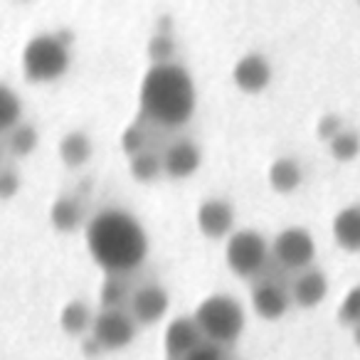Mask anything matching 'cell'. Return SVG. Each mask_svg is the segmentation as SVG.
I'll return each mask as SVG.
<instances>
[{
    "instance_id": "cell-12",
    "label": "cell",
    "mask_w": 360,
    "mask_h": 360,
    "mask_svg": "<svg viewBox=\"0 0 360 360\" xmlns=\"http://www.w3.org/2000/svg\"><path fill=\"white\" fill-rule=\"evenodd\" d=\"M252 309L259 319L276 321L289 311V294L281 284L274 281H259L252 289Z\"/></svg>"
},
{
    "instance_id": "cell-30",
    "label": "cell",
    "mask_w": 360,
    "mask_h": 360,
    "mask_svg": "<svg viewBox=\"0 0 360 360\" xmlns=\"http://www.w3.org/2000/svg\"><path fill=\"white\" fill-rule=\"evenodd\" d=\"M183 360H225V358H222L220 345L212 343V340H202V343L198 345V348H193Z\"/></svg>"
},
{
    "instance_id": "cell-31",
    "label": "cell",
    "mask_w": 360,
    "mask_h": 360,
    "mask_svg": "<svg viewBox=\"0 0 360 360\" xmlns=\"http://www.w3.org/2000/svg\"><path fill=\"white\" fill-rule=\"evenodd\" d=\"M101 350H104V348H101V343L94 338V335H91V338L82 340V353H84L86 358H96V355H99Z\"/></svg>"
},
{
    "instance_id": "cell-11",
    "label": "cell",
    "mask_w": 360,
    "mask_h": 360,
    "mask_svg": "<svg viewBox=\"0 0 360 360\" xmlns=\"http://www.w3.org/2000/svg\"><path fill=\"white\" fill-rule=\"evenodd\" d=\"M200 148L193 141L180 139L173 141L168 148L163 150V173L170 178H188L200 168Z\"/></svg>"
},
{
    "instance_id": "cell-16",
    "label": "cell",
    "mask_w": 360,
    "mask_h": 360,
    "mask_svg": "<svg viewBox=\"0 0 360 360\" xmlns=\"http://www.w3.org/2000/svg\"><path fill=\"white\" fill-rule=\"evenodd\" d=\"M269 186L274 188L276 193H294L296 188L301 186V180H304V170H301V165L296 163L294 158H286V155H281V158H276L274 163L269 165Z\"/></svg>"
},
{
    "instance_id": "cell-24",
    "label": "cell",
    "mask_w": 360,
    "mask_h": 360,
    "mask_svg": "<svg viewBox=\"0 0 360 360\" xmlns=\"http://www.w3.org/2000/svg\"><path fill=\"white\" fill-rule=\"evenodd\" d=\"M328 148H330V155H333L335 160H353L355 155L360 153V136H358V131H353V129H345L343 134H338L333 141L328 143Z\"/></svg>"
},
{
    "instance_id": "cell-7",
    "label": "cell",
    "mask_w": 360,
    "mask_h": 360,
    "mask_svg": "<svg viewBox=\"0 0 360 360\" xmlns=\"http://www.w3.org/2000/svg\"><path fill=\"white\" fill-rule=\"evenodd\" d=\"M91 335L101 343L104 350H119L129 345L136 335L134 316L124 314L121 309H104L94 316Z\"/></svg>"
},
{
    "instance_id": "cell-26",
    "label": "cell",
    "mask_w": 360,
    "mask_h": 360,
    "mask_svg": "<svg viewBox=\"0 0 360 360\" xmlns=\"http://www.w3.org/2000/svg\"><path fill=\"white\" fill-rule=\"evenodd\" d=\"M338 321L348 326H358L360 323V284L345 294V299L338 306Z\"/></svg>"
},
{
    "instance_id": "cell-18",
    "label": "cell",
    "mask_w": 360,
    "mask_h": 360,
    "mask_svg": "<svg viewBox=\"0 0 360 360\" xmlns=\"http://www.w3.org/2000/svg\"><path fill=\"white\" fill-rule=\"evenodd\" d=\"M50 222L55 230L72 232L82 225V207L72 198H57L50 207Z\"/></svg>"
},
{
    "instance_id": "cell-22",
    "label": "cell",
    "mask_w": 360,
    "mask_h": 360,
    "mask_svg": "<svg viewBox=\"0 0 360 360\" xmlns=\"http://www.w3.org/2000/svg\"><path fill=\"white\" fill-rule=\"evenodd\" d=\"M8 148L15 155H30L37 148V131L30 124H20L8 134Z\"/></svg>"
},
{
    "instance_id": "cell-5",
    "label": "cell",
    "mask_w": 360,
    "mask_h": 360,
    "mask_svg": "<svg viewBox=\"0 0 360 360\" xmlns=\"http://www.w3.org/2000/svg\"><path fill=\"white\" fill-rule=\"evenodd\" d=\"M271 247L266 245V240L257 230H240L232 232L227 240L225 250V262L237 276H255L264 269V264L269 262Z\"/></svg>"
},
{
    "instance_id": "cell-9",
    "label": "cell",
    "mask_w": 360,
    "mask_h": 360,
    "mask_svg": "<svg viewBox=\"0 0 360 360\" xmlns=\"http://www.w3.org/2000/svg\"><path fill=\"white\" fill-rule=\"evenodd\" d=\"M232 79L247 94H259L271 82V65L259 52H250V55L240 57L237 65L232 67Z\"/></svg>"
},
{
    "instance_id": "cell-10",
    "label": "cell",
    "mask_w": 360,
    "mask_h": 360,
    "mask_svg": "<svg viewBox=\"0 0 360 360\" xmlns=\"http://www.w3.org/2000/svg\"><path fill=\"white\" fill-rule=\"evenodd\" d=\"M235 225V210L227 200L220 198H210V200L200 202L198 207V227L205 237L210 240H222Z\"/></svg>"
},
{
    "instance_id": "cell-29",
    "label": "cell",
    "mask_w": 360,
    "mask_h": 360,
    "mask_svg": "<svg viewBox=\"0 0 360 360\" xmlns=\"http://www.w3.org/2000/svg\"><path fill=\"white\" fill-rule=\"evenodd\" d=\"M18 191H20V175H18V170L15 168L0 170V200H11Z\"/></svg>"
},
{
    "instance_id": "cell-4",
    "label": "cell",
    "mask_w": 360,
    "mask_h": 360,
    "mask_svg": "<svg viewBox=\"0 0 360 360\" xmlns=\"http://www.w3.org/2000/svg\"><path fill=\"white\" fill-rule=\"evenodd\" d=\"M70 67V50L57 35H37L22 50V70L30 82H55Z\"/></svg>"
},
{
    "instance_id": "cell-8",
    "label": "cell",
    "mask_w": 360,
    "mask_h": 360,
    "mask_svg": "<svg viewBox=\"0 0 360 360\" xmlns=\"http://www.w3.org/2000/svg\"><path fill=\"white\" fill-rule=\"evenodd\" d=\"M205 340L200 326L195 323V319H188V316H178L168 323L163 335V345H165V355L168 360H183L193 348Z\"/></svg>"
},
{
    "instance_id": "cell-19",
    "label": "cell",
    "mask_w": 360,
    "mask_h": 360,
    "mask_svg": "<svg viewBox=\"0 0 360 360\" xmlns=\"http://www.w3.org/2000/svg\"><path fill=\"white\" fill-rule=\"evenodd\" d=\"M60 326L70 335H82L89 326H94L91 309L84 304V301H70L60 314Z\"/></svg>"
},
{
    "instance_id": "cell-17",
    "label": "cell",
    "mask_w": 360,
    "mask_h": 360,
    "mask_svg": "<svg viewBox=\"0 0 360 360\" xmlns=\"http://www.w3.org/2000/svg\"><path fill=\"white\" fill-rule=\"evenodd\" d=\"M60 158L70 168H79L91 158V141L84 131H70L60 141Z\"/></svg>"
},
{
    "instance_id": "cell-1",
    "label": "cell",
    "mask_w": 360,
    "mask_h": 360,
    "mask_svg": "<svg viewBox=\"0 0 360 360\" xmlns=\"http://www.w3.org/2000/svg\"><path fill=\"white\" fill-rule=\"evenodd\" d=\"M89 255L106 274H126L143 264L148 252L141 222L124 210H101L86 227Z\"/></svg>"
},
{
    "instance_id": "cell-2",
    "label": "cell",
    "mask_w": 360,
    "mask_h": 360,
    "mask_svg": "<svg viewBox=\"0 0 360 360\" xmlns=\"http://www.w3.org/2000/svg\"><path fill=\"white\" fill-rule=\"evenodd\" d=\"M141 114L165 129L188 124L195 111V84L186 67L168 62L146 72L139 91Z\"/></svg>"
},
{
    "instance_id": "cell-14",
    "label": "cell",
    "mask_w": 360,
    "mask_h": 360,
    "mask_svg": "<svg viewBox=\"0 0 360 360\" xmlns=\"http://www.w3.org/2000/svg\"><path fill=\"white\" fill-rule=\"evenodd\" d=\"M326 291H328V279L321 269L311 266V269L299 271V276L291 284V296L299 306L311 309V306H319L323 301Z\"/></svg>"
},
{
    "instance_id": "cell-25",
    "label": "cell",
    "mask_w": 360,
    "mask_h": 360,
    "mask_svg": "<svg viewBox=\"0 0 360 360\" xmlns=\"http://www.w3.org/2000/svg\"><path fill=\"white\" fill-rule=\"evenodd\" d=\"M175 55V40L173 35H163L155 32L148 40V57L153 60V65H168Z\"/></svg>"
},
{
    "instance_id": "cell-6",
    "label": "cell",
    "mask_w": 360,
    "mask_h": 360,
    "mask_svg": "<svg viewBox=\"0 0 360 360\" xmlns=\"http://www.w3.org/2000/svg\"><path fill=\"white\" fill-rule=\"evenodd\" d=\"M271 257L289 271L311 269L316 257V242L306 227H286L271 242Z\"/></svg>"
},
{
    "instance_id": "cell-15",
    "label": "cell",
    "mask_w": 360,
    "mask_h": 360,
    "mask_svg": "<svg viewBox=\"0 0 360 360\" xmlns=\"http://www.w3.org/2000/svg\"><path fill=\"white\" fill-rule=\"evenodd\" d=\"M333 240L340 250L360 252V205H348L335 212Z\"/></svg>"
},
{
    "instance_id": "cell-3",
    "label": "cell",
    "mask_w": 360,
    "mask_h": 360,
    "mask_svg": "<svg viewBox=\"0 0 360 360\" xmlns=\"http://www.w3.org/2000/svg\"><path fill=\"white\" fill-rule=\"evenodd\" d=\"M193 319L200 326L205 340H212L217 345L232 343L245 330V311H242L240 301L225 294H212L205 301H200Z\"/></svg>"
},
{
    "instance_id": "cell-21",
    "label": "cell",
    "mask_w": 360,
    "mask_h": 360,
    "mask_svg": "<svg viewBox=\"0 0 360 360\" xmlns=\"http://www.w3.org/2000/svg\"><path fill=\"white\" fill-rule=\"evenodd\" d=\"M20 114H22V104L20 96L11 89V86L0 84V134L8 131L11 134L15 126H20Z\"/></svg>"
},
{
    "instance_id": "cell-20",
    "label": "cell",
    "mask_w": 360,
    "mask_h": 360,
    "mask_svg": "<svg viewBox=\"0 0 360 360\" xmlns=\"http://www.w3.org/2000/svg\"><path fill=\"white\" fill-rule=\"evenodd\" d=\"M160 173H163V155L146 148L143 153L131 158V175L139 183H153Z\"/></svg>"
},
{
    "instance_id": "cell-32",
    "label": "cell",
    "mask_w": 360,
    "mask_h": 360,
    "mask_svg": "<svg viewBox=\"0 0 360 360\" xmlns=\"http://www.w3.org/2000/svg\"><path fill=\"white\" fill-rule=\"evenodd\" d=\"M353 340H355V345L360 348V323L353 326Z\"/></svg>"
},
{
    "instance_id": "cell-28",
    "label": "cell",
    "mask_w": 360,
    "mask_h": 360,
    "mask_svg": "<svg viewBox=\"0 0 360 360\" xmlns=\"http://www.w3.org/2000/svg\"><path fill=\"white\" fill-rule=\"evenodd\" d=\"M345 126H343V119H340L338 114H326L319 119V124H316V134H319L321 141H333L338 134H343Z\"/></svg>"
},
{
    "instance_id": "cell-13",
    "label": "cell",
    "mask_w": 360,
    "mask_h": 360,
    "mask_svg": "<svg viewBox=\"0 0 360 360\" xmlns=\"http://www.w3.org/2000/svg\"><path fill=\"white\" fill-rule=\"evenodd\" d=\"M168 311V294L158 284H143L131 299V316L139 323H155Z\"/></svg>"
},
{
    "instance_id": "cell-27",
    "label": "cell",
    "mask_w": 360,
    "mask_h": 360,
    "mask_svg": "<svg viewBox=\"0 0 360 360\" xmlns=\"http://www.w3.org/2000/svg\"><path fill=\"white\" fill-rule=\"evenodd\" d=\"M121 148H124V153L131 155V158L146 150V134L139 124L129 126V129L121 134Z\"/></svg>"
},
{
    "instance_id": "cell-23",
    "label": "cell",
    "mask_w": 360,
    "mask_h": 360,
    "mask_svg": "<svg viewBox=\"0 0 360 360\" xmlns=\"http://www.w3.org/2000/svg\"><path fill=\"white\" fill-rule=\"evenodd\" d=\"M126 291H129V286H126V281L119 274H106L99 291L101 306L104 309H121V304L126 301Z\"/></svg>"
}]
</instances>
